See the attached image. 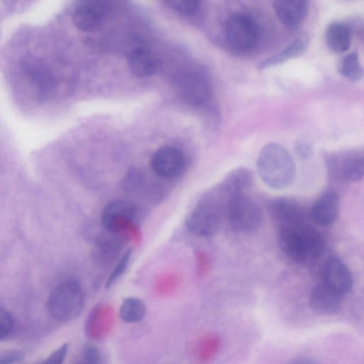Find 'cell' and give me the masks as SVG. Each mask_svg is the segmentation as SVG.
I'll use <instances>...</instances> for the list:
<instances>
[{
    "label": "cell",
    "mask_w": 364,
    "mask_h": 364,
    "mask_svg": "<svg viewBox=\"0 0 364 364\" xmlns=\"http://www.w3.org/2000/svg\"><path fill=\"white\" fill-rule=\"evenodd\" d=\"M325 163L328 173L335 180L354 182L363 178L364 154L362 150L329 152L325 155Z\"/></svg>",
    "instance_id": "6"
},
{
    "label": "cell",
    "mask_w": 364,
    "mask_h": 364,
    "mask_svg": "<svg viewBox=\"0 0 364 364\" xmlns=\"http://www.w3.org/2000/svg\"><path fill=\"white\" fill-rule=\"evenodd\" d=\"M136 213V208L132 203L122 200H115L104 208L101 221L107 230L118 232L132 223Z\"/></svg>",
    "instance_id": "10"
},
{
    "label": "cell",
    "mask_w": 364,
    "mask_h": 364,
    "mask_svg": "<svg viewBox=\"0 0 364 364\" xmlns=\"http://www.w3.org/2000/svg\"><path fill=\"white\" fill-rule=\"evenodd\" d=\"M323 283L341 296L348 293L353 286V277L348 267L339 258H328L322 269Z\"/></svg>",
    "instance_id": "12"
},
{
    "label": "cell",
    "mask_w": 364,
    "mask_h": 364,
    "mask_svg": "<svg viewBox=\"0 0 364 364\" xmlns=\"http://www.w3.org/2000/svg\"><path fill=\"white\" fill-rule=\"evenodd\" d=\"M25 70L39 96L49 95L55 86V79L50 70L39 63H33L27 65Z\"/></svg>",
    "instance_id": "20"
},
{
    "label": "cell",
    "mask_w": 364,
    "mask_h": 364,
    "mask_svg": "<svg viewBox=\"0 0 364 364\" xmlns=\"http://www.w3.org/2000/svg\"><path fill=\"white\" fill-rule=\"evenodd\" d=\"M289 364H320L316 360L307 358V357H301L297 358L291 360Z\"/></svg>",
    "instance_id": "29"
},
{
    "label": "cell",
    "mask_w": 364,
    "mask_h": 364,
    "mask_svg": "<svg viewBox=\"0 0 364 364\" xmlns=\"http://www.w3.org/2000/svg\"><path fill=\"white\" fill-rule=\"evenodd\" d=\"M146 312V305L142 300L136 297L124 299L119 308V316L127 323L141 321Z\"/></svg>",
    "instance_id": "21"
},
{
    "label": "cell",
    "mask_w": 364,
    "mask_h": 364,
    "mask_svg": "<svg viewBox=\"0 0 364 364\" xmlns=\"http://www.w3.org/2000/svg\"><path fill=\"white\" fill-rule=\"evenodd\" d=\"M85 300L81 285L75 280H66L51 291L47 301V309L55 320L67 322L81 313Z\"/></svg>",
    "instance_id": "4"
},
{
    "label": "cell",
    "mask_w": 364,
    "mask_h": 364,
    "mask_svg": "<svg viewBox=\"0 0 364 364\" xmlns=\"http://www.w3.org/2000/svg\"><path fill=\"white\" fill-rule=\"evenodd\" d=\"M295 149L297 154L303 159L309 158L312 154L311 144L305 139H299L296 141Z\"/></svg>",
    "instance_id": "28"
},
{
    "label": "cell",
    "mask_w": 364,
    "mask_h": 364,
    "mask_svg": "<svg viewBox=\"0 0 364 364\" xmlns=\"http://www.w3.org/2000/svg\"><path fill=\"white\" fill-rule=\"evenodd\" d=\"M22 352L12 350L0 355V364H16L23 359Z\"/></svg>",
    "instance_id": "27"
},
{
    "label": "cell",
    "mask_w": 364,
    "mask_h": 364,
    "mask_svg": "<svg viewBox=\"0 0 364 364\" xmlns=\"http://www.w3.org/2000/svg\"><path fill=\"white\" fill-rule=\"evenodd\" d=\"M342 296L322 283L312 289L309 297L310 306L317 314H333L339 310Z\"/></svg>",
    "instance_id": "16"
},
{
    "label": "cell",
    "mask_w": 364,
    "mask_h": 364,
    "mask_svg": "<svg viewBox=\"0 0 364 364\" xmlns=\"http://www.w3.org/2000/svg\"><path fill=\"white\" fill-rule=\"evenodd\" d=\"M128 65L132 74L136 77H144L156 73L159 62L149 49L140 47L131 52Z\"/></svg>",
    "instance_id": "18"
},
{
    "label": "cell",
    "mask_w": 364,
    "mask_h": 364,
    "mask_svg": "<svg viewBox=\"0 0 364 364\" xmlns=\"http://www.w3.org/2000/svg\"><path fill=\"white\" fill-rule=\"evenodd\" d=\"M225 216L232 228L240 232L257 230L262 220V213L258 205L243 193L231 199Z\"/></svg>",
    "instance_id": "7"
},
{
    "label": "cell",
    "mask_w": 364,
    "mask_h": 364,
    "mask_svg": "<svg viewBox=\"0 0 364 364\" xmlns=\"http://www.w3.org/2000/svg\"><path fill=\"white\" fill-rule=\"evenodd\" d=\"M273 7L280 22L290 29H295L306 18L309 2L304 0L275 1Z\"/></svg>",
    "instance_id": "15"
},
{
    "label": "cell",
    "mask_w": 364,
    "mask_h": 364,
    "mask_svg": "<svg viewBox=\"0 0 364 364\" xmlns=\"http://www.w3.org/2000/svg\"><path fill=\"white\" fill-rule=\"evenodd\" d=\"M77 364H88V363H87L86 362L82 360L81 362H80V363H78Z\"/></svg>",
    "instance_id": "30"
},
{
    "label": "cell",
    "mask_w": 364,
    "mask_h": 364,
    "mask_svg": "<svg viewBox=\"0 0 364 364\" xmlns=\"http://www.w3.org/2000/svg\"><path fill=\"white\" fill-rule=\"evenodd\" d=\"M176 87L179 94L195 105H205L212 97L210 80L203 73L187 72L180 74L176 79Z\"/></svg>",
    "instance_id": "8"
},
{
    "label": "cell",
    "mask_w": 364,
    "mask_h": 364,
    "mask_svg": "<svg viewBox=\"0 0 364 364\" xmlns=\"http://www.w3.org/2000/svg\"><path fill=\"white\" fill-rule=\"evenodd\" d=\"M227 43L239 52L252 50L259 41V28L255 20L243 13H235L228 16L224 26Z\"/></svg>",
    "instance_id": "5"
},
{
    "label": "cell",
    "mask_w": 364,
    "mask_h": 364,
    "mask_svg": "<svg viewBox=\"0 0 364 364\" xmlns=\"http://www.w3.org/2000/svg\"><path fill=\"white\" fill-rule=\"evenodd\" d=\"M232 197L217 186L195 208L186 220V227L195 235L210 237L219 230Z\"/></svg>",
    "instance_id": "3"
},
{
    "label": "cell",
    "mask_w": 364,
    "mask_h": 364,
    "mask_svg": "<svg viewBox=\"0 0 364 364\" xmlns=\"http://www.w3.org/2000/svg\"><path fill=\"white\" fill-rule=\"evenodd\" d=\"M339 72L345 78L352 82H358L362 79L363 70L357 52H351L343 58Z\"/></svg>",
    "instance_id": "22"
},
{
    "label": "cell",
    "mask_w": 364,
    "mask_h": 364,
    "mask_svg": "<svg viewBox=\"0 0 364 364\" xmlns=\"http://www.w3.org/2000/svg\"><path fill=\"white\" fill-rule=\"evenodd\" d=\"M131 255L132 251L130 250H127L123 255L118 264L109 274L105 284L106 288L111 287L124 273L129 264Z\"/></svg>",
    "instance_id": "24"
},
{
    "label": "cell",
    "mask_w": 364,
    "mask_h": 364,
    "mask_svg": "<svg viewBox=\"0 0 364 364\" xmlns=\"http://www.w3.org/2000/svg\"><path fill=\"white\" fill-rule=\"evenodd\" d=\"M14 326V319L11 313L0 307V340L9 335Z\"/></svg>",
    "instance_id": "25"
},
{
    "label": "cell",
    "mask_w": 364,
    "mask_h": 364,
    "mask_svg": "<svg viewBox=\"0 0 364 364\" xmlns=\"http://www.w3.org/2000/svg\"><path fill=\"white\" fill-rule=\"evenodd\" d=\"M353 31L348 22L336 21L329 23L326 30L328 48L335 53L347 50L351 43Z\"/></svg>",
    "instance_id": "19"
},
{
    "label": "cell",
    "mask_w": 364,
    "mask_h": 364,
    "mask_svg": "<svg viewBox=\"0 0 364 364\" xmlns=\"http://www.w3.org/2000/svg\"><path fill=\"white\" fill-rule=\"evenodd\" d=\"M68 350V345L65 343L54 350L45 360L39 364H63Z\"/></svg>",
    "instance_id": "26"
},
{
    "label": "cell",
    "mask_w": 364,
    "mask_h": 364,
    "mask_svg": "<svg viewBox=\"0 0 364 364\" xmlns=\"http://www.w3.org/2000/svg\"><path fill=\"white\" fill-rule=\"evenodd\" d=\"M340 206L339 196L336 192L328 191L316 200L309 214L316 224L320 226H328L338 218Z\"/></svg>",
    "instance_id": "14"
},
{
    "label": "cell",
    "mask_w": 364,
    "mask_h": 364,
    "mask_svg": "<svg viewBox=\"0 0 364 364\" xmlns=\"http://www.w3.org/2000/svg\"><path fill=\"white\" fill-rule=\"evenodd\" d=\"M151 165L158 176L165 178H173L183 172L185 160L183 154L178 149L172 146H164L154 153Z\"/></svg>",
    "instance_id": "11"
},
{
    "label": "cell",
    "mask_w": 364,
    "mask_h": 364,
    "mask_svg": "<svg viewBox=\"0 0 364 364\" xmlns=\"http://www.w3.org/2000/svg\"><path fill=\"white\" fill-rule=\"evenodd\" d=\"M166 4L174 11L183 15H193L200 7V2L193 0L167 1Z\"/></svg>",
    "instance_id": "23"
},
{
    "label": "cell",
    "mask_w": 364,
    "mask_h": 364,
    "mask_svg": "<svg viewBox=\"0 0 364 364\" xmlns=\"http://www.w3.org/2000/svg\"><path fill=\"white\" fill-rule=\"evenodd\" d=\"M271 213L280 222V225L304 224L306 209L296 200L282 197L274 199L269 205Z\"/></svg>",
    "instance_id": "13"
},
{
    "label": "cell",
    "mask_w": 364,
    "mask_h": 364,
    "mask_svg": "<svg viewBox=\"0 0 364 364\" xmlns=\"http://www.w3.org/2000/svg\"><path fill=\"white\" fill-rule=\"evenodd\" d=\"M257 166L259 177L269 187H288L295 177V164L291 155L282 145L270 142L259 151Z\"/></svg>",
    "instance_id": "2"
},
{
    "label": "cell",
    "mask_w": 364,
    "mask_h": 364,
    "mask_svg": "<svg viewBox=\"0 0 364 364\" xmlns=\"http://www.w3.org/2000/svg\"><path fill=\"white\" fill-rule=\"evenodd\" d=\"M30 364H39V362L38 363H30Z\"/></svg>",
    "instance_id": "31"
},
{
    "label": "cell",
    "mask_w": 364,
    "mask_h": 364,
    "mask_svg": "<svg viewBox=\"0 0 364 364\" xmlns=\"http://www.w3.org/2000/svg\"><path fill=\"white\" fill-rule=\"evenodd\" d=\"M278 237L283 252L297 263H304L319 257L325 249L322 234L305 223L281 225Z\"/></svg>",
    "instance_id": "1"
},
{
    "label": "cell",
    "mask_w": 364,
    "mask_h": 364,
    "mask_svg": "<svg viewBox=\"0 0 364 364\" xmlns=\"http://www.w3.org/2000/svg\"><path fill=\"white\" fill-rule=\"evenodd\" d=\"M309 43V35L306 33H300L280 51L261 61L259 69L264 70L275 66L300 55L306 49Z\"/></svg>",
    "instance_id": "17"
},
{
    "label": "cell",
    "mask_w": 364,
    "mask_h": 364,
    "mask_svg": "<svg viewBox=\"0 0 364 364\" xmlns=\"http://www.w3.org/2000/svg\"><path fill=\"white\" fill-rule=\"evenodd\" d=\"M109 10V5L105 1H83L75 9L73 21L79 30L83 32H94L101 27Z\"/></svg>",
    "instance_id": "9"
}]
</instances>
